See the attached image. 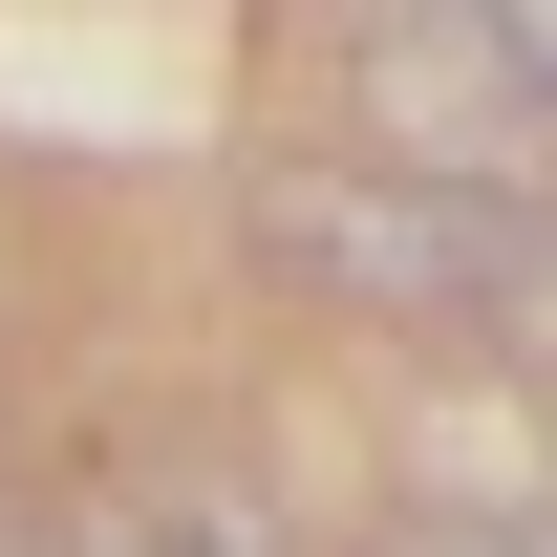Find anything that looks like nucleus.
Listing matches in <instances>:
<instances>
[{
	"label": "nucleus",
	"mask_w": 557,
	"mask_h": 557,
	"mask_svg": "<svg viewBox=\"0 0 557 557\" xmlns=\"http://www.w3.org/2000/svg\"><path fill=\"white\" fill-rule=\"evenodd\" d=\"M278 258L344 278V300H408V322H515L557 300V214L536 194H450V172H278Z\"/></svg>",
	"instance_id": "obj_1"
},
{
	"label": "nucleus",
	"mask_w": 557,
	"mask_h": 557,
	"mask_svg": "<svg viewBox=\"0 0 557 557\" xmlns=\"http://www.w3.org/2000/svg\"><path fill=\"white\" fill-rule=\"evenodd\" d=\"M364 108H408L386 172H450V194H515V22H364Z\"/></svg>",
	"instance_id": "obj_2"
},
{
	"label": "nucleus",
	"mask_w": 557,
	"mask_h": 557,
	"mask_svg": "<svg viewBox=\"0 0 557 557\" xmlns=\"http://www.w3.org/2000/svg\"><path fill=\"white\" fill-rule=\"evenodd\" d=\"M86 557H258V493H150V515H108Z\"/></svg>",
	"instance_id": "obj_3"
},
{
	"label": "nucleus",
	"mask_w": 557,
	"mask_h": 557,
	"mask_svg": "<svg viewBox=\"0 0 557 557\" xmlns=\"http://www.w3.org/2000/svg\"><path fill=\"white\" fill-rule=\"evenodd\" d=\"M386 557H515V536H386Z\"/></svg>",
	"instance_id": "obj_4"
},
{
	"label": "nucleus",
	"mask_w": 557,
	"mask_h": 557,
	"mask_svg": "<svg viewBox=\"0 0 557 557\" xmlns=\"http://www.w3.org/2000/svg\"><path fill=\"white\" fill-rule=\"evenodd\" d=\"M0 557H22V536H0Z\"/></svg>",
	"instance_id": "obj_5"
}]
</instances>
